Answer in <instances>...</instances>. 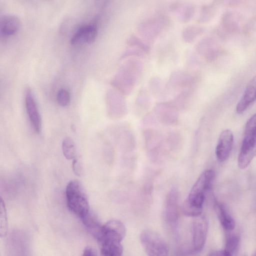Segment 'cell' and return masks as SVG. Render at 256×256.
Wrapping results in <instances>:
<instances>
[{"mask_svg": "<svg viewBox=\"0 0 256 256\" xmlns=\"http://www.w3.org/2000/svg\"><path fill=\"white\" fill-rule=\"evenodd\" d=\"M126 235V228L118 220L108 221L102 226V236L100 242L103 240H109L121 242Z\"/></svg>", "mask_w": 256, "mask_h": 256, "instance_id": "52a82bcc", "label": "cell"}, {"mask_svg": "<svg viewBox=\"0 0 256 256\" xmlns=\"http://www.w3.org/2000/svg\"><path fill=\"white\" fill-rule=\"evenodd\" d=\"M214 176L212 170H205L200 174L184 201L189 208L196 211L202 210L206 194L210 190Z\"/></svg>", "mask_w": 256, "mask_h": 256, "instance_id": "6da1fadb", "label": "cell"}, {"mask_svg": "<svg viewBox=\"0 0 256 256\" xmlns=\"http://www.w3.org/2000/svg\"><path fill=\"white\" fill-rule=\"evenodd\" d=\"M208 230V221L204 216L194 218L192 226V248L196 252L203 248L206 239Z\"/></svg>", "mask_w": 256, "mask_h": 256, "instance_id": "5b68a950", "label": "cell"}, {"mask_svg": "<svg viewBox=\"0 0 256 256\" xmlns=\"http://www.w3.org/2000/svg\"><path fill=\"white\" fill-rule=\"evenodd\" d=\"M97 28L95 24H89L80 28L70 39L72 46H80L93 42L96 36Z\"/></svg>", "mask_w": 256, "mask_h": 256, "instance_id": "30bf717a", "label": "cell"}, {"mask_svg": "<svg viewBox=\"0 0 256 256\" xmlns=\"http://www.w3.org/2000/svg\"><path fill=\"white\" fill-rule=\"evenodd\" d=\"M100 243V256H122L123 248L121 242L104 240Z\"/></svg>", "mask_w": 256, "mask_h": 256, "instance_id": "5bb4252c", "label": "cell"}, {"mask_svg": "<svg viewBox=\"0 0 256 256\" xmlns=\"http://www.w3.org/2000/svg\"><path fill=\"white\" fill-rule=\"evenodd\" d=\"M19 19L14 16L8 15L2 18L0 23V34L10 36L15 34L19 29Z\"/></svg>", "mask_w": 256, "mask_h": 256, "instance_id": "4fadbf2b", "label": "cell"}, {"mask_svg": "<svg viewBox=\"0 0 256 256\" xmlns=\"http://www.w3.org/2000/svg\"><path fill=\"white\" fill-rule=\"evenodd\" d=\"M214 206L218 218L222 227L228 231L233 230L235 227V222L224 206L216 202Z\"/></svg>", "mask_w": 256, "mask_h": 256, "instance_id": "9a60e30c", "label": "cell"}, {"mask_svg": "<svg viewBox=\"0 0 256 256\" xmlns=\"http://www.w3.org/2000/svg\"><path fill=\"white\" fill-rule=\"evenodd\" d=\"M239 242L240 238L238 236L235 234H230L226 240L224 250L232 254L237 248Z\"/></svg>", "mask_w": 256, "mask_h": 256, "instance_id": "ac0fdd59", "label": "cell"}, {"mask_svg": "<svg viewBox=\"0 0 256 256\" xmlns=\"http://www.w3.org/2000/svg\"><path fill=\"white\" fill-rule=\"evenodd\" d=\"M81 220L87 230L99 242L102 236L103 225L101 224L95 215L90 212Z\"/></svg>", "mask_w": 256, "mask_h": 256, "instance_id": "7c38bea8", "label": "cell"}, {"mask_svg": "<svg viewBox=\"0 0 256 256\" xmlns=\"http://www.w3.org/2000/svg\"><path fill=\"white\" fill-rule=\"evenodd\" d=\"M256 256V254H255V256Z\"/></svg>", "mask_w": 256, "mask_h": 256, "instance_id": "d4e9b609", "label": "cell"}, {"mask_svg": "<svg viewBox=\"0 0 256 256\" xmlns=\"http://www.w3.org/2000/svg\"><path fill=\"white\" fill-rule=\"evenodd\" d=\"M66 194L68 207L80 219L90 212L87 196L79 182H70L66 188Z\"/></svg>", "mask_w": 256, "mask_h": 256, "instance_id": "3957f363", "label": "cell"}, {"mask_svg": "<svg viewBox=\"0 0 256 256\" xmlns=\"http://www.w3.org/2000/svg\"><path fill=\"white\" fill-rule=\"evenodd\" d=\"M82 256H98V254L94 248L88 246L84 249Z\"/></svg>", "mask_w": 256, "mask_h": 256, "instance_id": "603a6c76", "label": "cell"}, {"mask_svg": "<svg viewBox=\"0 0 256 256\" xmlns=\"http://www.w3.org/2000/svg\"><path fill=\"white\" fill-rule=\"evenodd\" d=\"M62 150L64 156L67 160L74 159L76 148L74 142L69 138H65L62 142Z\"/></svg>", "mask_w": 256, "mask_h": 256, "instance_id": "e0dca14e", "label": "cell"}, {"mask_svg": "<svg viewBox=\"0 0 256 256\" xmlns=\"http://www.w3.org/2000/svg\"><path fill=\"white\" fill-rule=\"evenodd\" d=\"M256 100V75L248 82L246 90L236 106V112L242 114Z\"/></svg>", "mask_w": 256, "mask_h": 256, "instance_id": "8fae6325", "label": "cell"}, {"mask_svg": "<svg viewBox=\"0 0 256 256\" xmlns=\"http://www.w3.org/2000/svg\"><path fill=\"white\" fill-rule=\"evenodd\" d=\"M72 168L74 172V174L78 176H80L82 174V168L78 162V161L76 159H74Z\"/></svg>", "mask_w": 256, "mask_h": 256, "instance_id": "7402d4cb", "label": "cell"}, {"mask_svg": "<svg viewBox=\"0 0 256 256\" xmlns=\"http://www.w3.org/2000/svg\"><path fill=\"white\" fill-rule=\"evenodd\" d=\"M140 240L148 256H167L168 248L164 240L156 232L144 230L140 234Z\"/></svg>", "mask_w": 256, "mask_h": 256, "instance_id": "277c9868", "label": "cell"}, {"mask_svg": "<svg viewBox=\"0 0 256 256\" xmlns=\"http://www.w3.org/2000/svg\"><path fill=\"white\" fill-rule=\"evenodd\" d=\"M234 144L232 132L228 129L222 132L216 148V154L219 162H224L229 157Z\"/></svg>", "mask_w": 256, "mask_h": 256, "instance_id": "8992f818", "label": "cell"}, {"mask_svg": "<svg viewBox=\"0 0 256 256\" xmlns=\"http://www.w3.org/2000/svg\"><path fill=\"white\" fill-rule=\"evenodd\" d=\"M232 254L229 252H227L225 250H216L212 252L209 256H232Z\"/></svg>", "mask_w": 256, "mask_h": 256, "instance_id": "cb8c5ba5", "label": "cell"}, {"mask_svg": "<svg viewBox=\"0 0 256 256\" xmlns=\"http://www.w3.org/2000/svg\"><path fill=\"white\" fill-rule=\"evenodd\" d=\"M56 100L60 106H67L70 102L69 92L64 88L60 90L57 94Z\"/></svg>", "mask_w": 256, "mask_h": 256, "instance_id": "ffe728a7", "label": "cell"}, {"mask_svg": "<svg viewBox=\"0 0 256 256\" xmlns=\"http://www.w3.org/2000/svg\"><path fill=\"white\" fill-rule=\"evenodd\" d=\"M24 98L26 110L30 122L34 131L39 133L42 126L41 118L32 92L29 88L26 90Z\"/></svg>", "mask_w": 256, "mask_h": 256, "instance_id": "ba28073f", "label": "cell"}, {"mask_svg": "<svg viewBox=\"0 0 256 256\" xmlns=\"http://www.w3.org/2000/svg\"><path fill=\"white\" fill-rule=\"evenodd\" d=\"M198 28L189 26L184 32L183 36L186 42H190L197 34Z\"/></svg>", "mask_w": 256, "mask_h": 256, "instance_id": "44dd1931", "label": "cell"}, {"mask_svg": "<svg viewBox=\"0 0 256 256\" xmlns=\"http://www.w3.org/2000/svg\"><path fill=\"white\" fill-rule=\"evenodd\" d=\"M157 114L160 120L166 124H172L176 119V112L174 108L170 106H158L157 108Z\"/></svg>", "mask_w": 256, "mask_h": 256, "instance_id": "2e32d148", "label": "cell"}, {"mask_svg": "<svg viewBox=\"0 0 256 256\" xmlns=\"http://www.w3.org/2000/svg\"><path fill=\"white\" fill-rule=\"evenodd\" d=\"M178 193L175 190H171L166 196L164 214L166 220L172 225L176 222L178 215Z\"/></svg>", "mask_w": 256, "mask_h": 256, "instance_id": "9c48e42d", "label": "cell"}, {"mask_svg": "<svg viewBox=\"0 0 256 256\" xmlns=\"http://www.w3.org/2000/svg\"><path fill=\"white\" fill-rule=\"evenodd\" d=\"M0 235L2 236H5L7 232V217L6 208L2 200H0Z\"/></svg>", "mask_w": 256, "mask_h": 256, "instance_id": "d6986e66", "label": "cell"}, {"mask_svg": "<svg viewBox=\"0 0 256 256\" xmlns=\"http://www.w3.org/2000/svg\"><path fill=\"white\" fill-rule=\"evenodd\" d=\"M256 156V113L246 124L242 142L238 156V166L241 170L246 168Z\"/></svg>", "mask_w": 256, "mask_h": 256, "instance_id": "7a4b0ae2", "label": "cell"}]
</instances>
